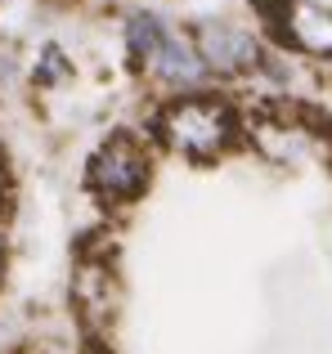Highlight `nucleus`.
Wrapping results in <instances>:
<instances>
[{
  "label": "nucleus",
  "instance_id": "obj_1",
  "mask_svg": "<svg viewBox=\"0 0 332 354\" xmlns=\"http://www.w3.org/2000/svg\"><path fill=\"white\" fill-rule=\"evenodd\" d=\"M158 135L189 162H211L238 139V117L225 99L211 95H184L158 113Z\"/></svg>",
  "mask_w": 332,
  "mask_h": 354
},
{
  "label": "nucleus",
  "instance_id": "obj_2",
  "mask_svg": "<svg viewBox=\"0 0 332 354\" xmlns=\"http://www.w3.org/2000/svg\"><path fill=\"white\" fill-rule=\"evenodd\" d=\"M149 175H153V157L149 148L140 144L135 135H113L95 157H90V171H86V184L99 193L104 202H135L144 189H149Z\"/></svg>",
  "mask_w": 332,
  "mask_h": 354
},
{
  "label": "nucleus",
  "instance_id": "obj_3",
  "mask_svg": "<svg viewBox=\"0 0 332 354\" xmlns=\"http://www.w3.org/2000/svg\"><path fill=\"white\" fill-rule=\"evenodd\" d=\"M72 305H77L81 323L90 332L108 328L117 314V278L108 256H81L77 274H72Z\"/></svg>",
  "mask_w": 332,
  "mask_h": 354
},
{
  "label": "nucleus",
  "instance_id": "obj_4",
  "mask_svg": "<svg viewBox=\"0 0 332 354\" xmlns=\"http://www.w3.org/2000/svg\"><path fill=\"white\" fill-rule=\"evenodd\" d=\"M193 50H198L202 68H211V72L256 68V41L234 23H202L198 32H193Z\"/></svg>",
  "mask_w": 332,
  "mask_h": 354
},
{
  "label": "nucleus",
  "instance_id": "obj_5",
  "mask_svg": "<svg viewBox=\"0 0 332 354\" xmlns=\"http://www.w3.org/2000/svg\"><path fill=\"white\" fill-rule=\"evenodd\" d=\"M279 32L283 41H292L297 50L306 54H328L332 59V14L310 0H283V14H279Z\"/></svg>",
  "mask_w": 332,
  "mask_h": 354
},
{
  "label": "nucleus",
  "instance_id": "obj_6",
  "mask_svg": "<svg viewBox=\"0 0 332 354\" xmlns=\"http://www.w3.org/2000/svg\"><path fill=\"white\" fill-rule=\"evenodd\" d=\"M149 72H153L158 81H166V86H193V81H198L207 68H202V59H198V50H193V41H184V36H166L162 50L153 54Z\"/></svg>",
  "mask_w": 332,
  "mask_h": 354
},
{
  "label": "nucleus",
  "instance_id": "obj_7",
  "mask_svg": "<svg viewBox=\"0 0 332 354\" xmlns=\"http://www.w3.org/2000/svg\"><path fill=\"white\" fill-rule=\"evenodd\" d=\"M166 36H171V32H166V23H162L158 14H135V18H131V27H126V45H131V59L149 68L153 54L162 50Z\"/></svg>",
  "mask_w": 332,
  "mask_h": 354
},
{
  "label": "nucleus",
  "instance_id": "obj_8",
  "mask_svg": "<svg viewBox=\"0 0 332 354\" xmlns=\"http://www.w3.org/2000/svg\"><path fill=\"white\" fill-rule=\"evenodd\" d=\"M63 72V54L59 50H45V63H41V72H36V81H54Z\"/></svg>",
  "mask_w": 332,
  "mask_h": 354
},
{
  "label": "nucleus",
  "instance_id": "obj_9",
  "mask_svg": "<svg viewBox=\"0 0 332 354\" xmlns=\"http://www.w3.org/2000/svg\"><path fill=\"white\" fill-rule=\"evenodd\" d=\"M5 189H9V166H5V153H0V202H5Z\"/></svg>",
  "mask_w": 332,
  "mask_h": 354
},
{
  "label": "nucleus",
  "instance_id": "obj_10",
  "mask_svg": "<svg viewBox=\"0 0 332 354\" xmlns=\"http://www.w3.org/2000/svg\"><path fill=\"white\" fill-rule=\"evenodd\" d=\"M0 269H5V238H0Z\"/></svg>",
  "mask_w": 332,
  "mask_h": 354
}]
</instances>
